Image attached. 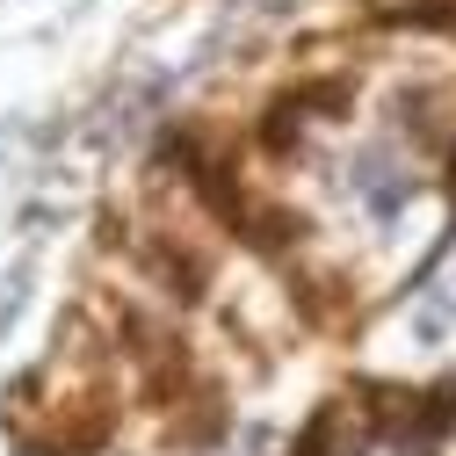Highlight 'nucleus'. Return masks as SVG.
Here are the masks:
<instances>
[]
</instances>
